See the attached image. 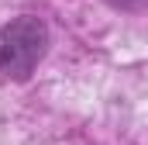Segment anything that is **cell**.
<instances>
[{
	"mask_svg": "<svg viewBox=\"0 0 148 145\" xmlns=\"http://www.w3.org/2000/svg\"><path fill=\"white\" fill-rule=\"evenodd\" d=\"M103 3H110V7H117V10H134V7H141L145 0H103Z\"/></svg>",
	"mask_w": 148,
	"mask_h": 145,
	"instance_id": "7a4b0ae2",
	"label": "cell"
},
{
	"mask_svg": "<svg viewBox=\"0 0 148 145\" xmlns=\"http://www.w3.org/2000/svg\"><path fill=\"white\" fill-rule=\"evenodd\" d=\"M48 52V28L24 14L0 28V72L10 79H28Z\"/></svg>",
	"mask_w": 148,
	"mask_h": 145,
	"instance_id": "6da1fadb",
	"label": "cell"
}]
</instances>
